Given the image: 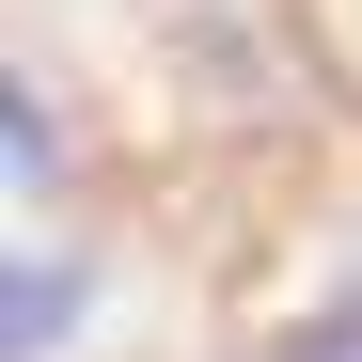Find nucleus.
<instances>
[{
	"label": "nucleus",
	"mask_w": 362,
	"mask_h": 362,
	"mask_svg": "<svg viewBox=\"0 0 362 362\" xmlns=\"http://www.w3.org/2000/svg\"><path fill=\"white\" fill-rule=\"evenodd\" d=\"M95 252H64V236H16V268H0V346L16 362H64L79 346V315H95Z\"/></svg>",
	"instance_id": "1"
},
{
	"label": "nucleus",
	"mask_w": 362,
	"mask_h": 362,
	"mask_svg": "<svg viewBox=\"0 0 362 362\" xmlns=\"http://www.w3.org/2000/svg\"><path fill=\"white\" fill-rule=\"evenodd\" d=\"M331 362H362V346H331Z\"/></svg>",
	"instance_id": "3"
},
{
	"label": "nucleus",
	"mask_w": 362,
	"mask_h": 362,
	"mask_svg": "<svg viewBox=\"0 0 362 362\" xmlns=\"http://www.w3.org/2000/svg\"><path fill=\"white\" fill-rule=\"evenodd\" d=\"M0 189H16V205H47V189H64V95H47V79H16V95H0Z\"/></svg>",
	"instance_id": "2"
}]
</instances>
